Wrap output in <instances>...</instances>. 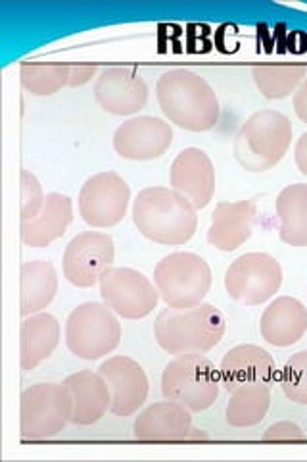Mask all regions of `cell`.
<instances>
[{"mask_svg": "<svg viewBox=\"0 0 307 462\" xmlns=\"http://www.w3.org/2000/svg\"><path fill=\"white\" fill-rule=\"evenodd\" d=\"M98 106L113 116L139 114L149 103V85L137 68L110 66L98 74L95 83Z\"/></svg>", "mask_w": 307, "mask_h": 462, "instance_id": "14", "label": "cell"}, {"mask_svg": "<svg viewBox=\"0 0 307 462\" xmlns=\"http://www.w3.org/2000/svg\"><path fill=\"white\" fill-rule=\"evenodd\" d=\"M102 302L123 320H142L159 302L156 285L142 272L127 266H112L100 278Z\"/></svg>", "mask_w": 307, "mask_h": 462, "instance_id": "10", "label": "cell"}, {"mask_svg": "<svg viewBox=\"0 0 307 462\" xmlns=\"http://www.w3.org/2000/svg\"><path fill=\"white\" fill-rule=\"evenodd\" d=\"M98 372L104 375L112 392L110 412L115 416H131L149 399L150 382L144 368L131 356H112L100 365Z\"/></svg>", "mask_w": 307, "mask_h": 462, "instance_id": "15", "label": "cell"}, {"mask_svg": "<svg viewBox=\"0 0 307 462\" xmlns=\"http://www.w3.org/2000/svg\"><path fill=\"white\" fill-rule=\"evenodd\" d=\"M71 66L68 64H22V87L35 97H50L60 93L69 83Z\"/></svg>", "mask_w": 307, "mask_h": 462, "instance_id": "28", "label": "cell"}, {"mask_svg": "<svg viewBox=\"0 0 307 462\" xmlns=\"http://www.w3.org/2000/svg\"><path fill=\"white\" fill-rule=\"evenodd\" d=\"M252 78L261 97L281 100L298 91L307 71L300 64H261L254 68Z\"/></svg>", "mask_w": 307, "mask_h": 462, "instance_id": "27", "label": "cell"}, {"mask_svg": "<svg viewBox=\"0 0 307 462\" xmlns=\"http://www.w3.org/2000/svg\"><path fill=\"white\" fill-rule=\"evenodd\" d=\"M64 383L73 397L71 424L93 426L106 416L112 407V392L100 372L81 370L68 375Z\"/></svg>", "mask_w": 307, "mask_h": 462, "instance_id": "20", "label": "cell"}, {"mask_svg": "<svg viewBox=\"0 0 307 462\" xmlns=\"http://www.w3.org/2000/svg\"><path fill=\"white\" fill-rule=\"evenodd\" d=\"M263 441H305V431L296 422H275L263 433Z\"/></svg>", "mask_w": 307, "mask_h": 462, "instance_id": "31", "label": "cell"}, {"mask_svg": "<svg viewBox=\"0 0 307 462\" xmlns=\"http://www.w3.org/2000/svg\"><path fill=\"white\" fill-rule=\"evenodd\" d=\"M173 143V127L156 116H135L113 134V149L125 161L149 162L162 158Z\"/></svg>", "mask_w": 307, "mask_h": 462, "instance_id": "13", "label": "cell"}, {"mask_svg": "<svg viewBox=\"0 0 307 462\" xmlns=\"http://www.w3.org/2000/svg\"><path fill=\"white\" fill-rule=\"evenodd\" d=\"M171 189L193 202L196 210L206 208L215 195V168L202 149L181 151L169 170Z\"/></svg>", "mask_w": 307, "mask_h": 462, "instance_id": "16", "label": "cell"}, {"mask_svg": "<svg viewBox=\"0 0 307 462\" xmlns=\"http://www.w3.org/2000/svg\"><path fill=\"white\" fill-rule=\"evenodd\" d=\"M294 127L279 110H259L248 118L232 143L237 162L250 173L273 170L286 156Z\"/></svg>", "mask_w": 307, "mask_h": 462, "instance_id": "4", "label": "cell"}, {"mask_svg": "<svg viewBox=\"0 0 307 462\" xmlns=\"http://www.w3.org/2000/svg\"><path fill=\"white\" fill-rule=\"evenodd\" d=\"M131 216L142 237L166 247H181L198 229V210L171 187H146L133 200Z\"/></svg>", "mask_w": 307, "mask_h": 462, "instance_id": "2", "label": "cell"}, {"mask_svg": "<svg viewBox=\"0 0 307 462\" xmlns=\"http://www.w3.org/2000/svg\"><path fill=\"white\" fill-rule=\"evenodd\" d=\"M210 439V436L203 430H196V428H193L190 430V433H188V438H186V441H208Z\"/></svg>", "mask_w": 307, "mask_h": 462, "instance_id": "35", "label": "cell"}, {"mask_svg": "<svg viewBox=\"0 0 307 462\" xmlns=\"http://www.w3.org/2000/svg\"><path fill=\"white\" fill-rule=\"evenodd\" d=\"M213 283L210 264L196 253L177 251L154 268V285L167 307L190 309L203 302Z\"/></svg>", "mask_w": 307, "mask_h": 462, "instance_id": "6", "label": "cell"}, {"mask_svg": "<svg viewBox=\"0 0 307 462\" xmlns=\"http://www.w3.org/2000/svg\"><path fill=\"white\" fill-rule=\"evenodd\" d=\"M283 266L267 253H246L225 272L227 295L248 307L271 300L283 285Z\"/></svg>", "mask_w": 307, "mask_h": 462, "instance_id": "9", "label": "cell"}, {"mask_svg": "<svg viewBox=\"0 0 307 462\" xmlns=\"http://www.w3.org/2000/svg\"><path fill=\"white\" fill-rule=\"evenodd\" d=\"M71 222L73 200L62 193H49L37 218L20 226V237L27 247L45 249L56 239L64 237Z\"/></svg>", "mask_w": 307, "mask_h": 462, "instance_id": "23", "label": "cell"}, {"mask_svg": "<svg viewBox=\"0 0 307 462\" xmlns=\"http://www.w3.org/2000/svg\"><path fill=\"white\" fill-rule=\"evenodd\" d=\"M115 245L110 234L83 231L76 236L64 251V278L79 289H89L100 283L102 273L113 266Z\"/></svg>", "mask_w": 307, "mask_h": 462, "instance_id": "12", "label": "cell"}, {"mask_svg": "<svg viewBox=\"0 0 307 462\" xmlns=\"http://www.w3.org/2000/svg\"><path fill=\"white\" fill-rule=\"evenodd\" d=\"M279 237L290 247H307V183L286 185L275 202Z\"/></svg>", "mask_w": 307, "mask_h": 462, "instance_id": "25", "label": "cell"}, {"mask_svg": "<svg viewBox=\"0 0 307 462\" xmlns=\"http://www.w3.org/2000/svg\"><path fill=\"white\" fill-rule=\"evenodd\" d=\"M281 387L286 399L307 407V349L286 360L281 374Z\"/></svg>", "mask_w": 307, "mask_h": 462, "instance_id": "29", "label": "cell"}, {"mask_svg": "<svg viewBox=\"0 0 307 462\" xmlns=\"http://www.w3.org/2000/svg\"><path fill=\"white\" fill-rule=\"evenodd\" d=\"M58 293V272L49 260H29L20 270V314H39Z\"/></svg>", "mask_w": 307, "mask_h": 462, "instance_id": "24", "label": "cell"}, {"mask_svg": "<svg viewBox=\"0 0 307 462\" xmlns=\"http://www.w3.org/2000/svg\"><path fill=\"white\" fill-rule=\"evenodd\" d=\"M225 316L210 302L190 309H164L154 322L156 343L169 355H206L221 343Z\"/></svg>", "mask_w": 307, "mask_h": 462, "instance_id": "3", "label": "cell"}, {"mask_svg": "<svg viewBox=\"0 0 307 462\" xmlns=\"http://www.w3.org/2000/svg\"><path fill=\"white\" fill-rule=\"evenodd\" d=\"M221 392V374L208 356L188 353L169 360L162 374L164 399L181 402L190 412L208 411Z\"/></svg>", "mask_w": 307, "mask_h": 462, "instance_id": "5", "label": "cell"}, {"mask_svg": "<svg viewBox=\"0 0 307 462\" xmlns=\"http://www.w3.org/2000/svg\"><path fill=\"white\" fill-rule=\"evenodd\" d=\"M219 374H221V385L229 393L252 383L271 387L276 380V363L273 355L263 346L244 343L232 346L223 356Z\"/></svg>", "mask_w": 307, "mask_h": 462, "instance_id": "17", "label": "cell"}, {"mask_svg": "<svg viewBox=\"0 0 307 462\" xmlns=\"http://www.w3.org/2000/svg\"><path fill=\"white\" fill-rule=\"evenodd\" d=\"M190 430L193 412L169 399L146 407L133 424L139 441H186Z\"/></svg>", "mask_w": 307, "mask_h": 462, "instance_id": "19", "label": "cell"}, {"mask_svg": "<svg viewBox=\"0 0 307 462\" xmlns=\"http://www.w3.org/2000/svg\"><path fill=\"white\" fill-rule=\"evenodd\" d=\"M271 407V387L263 383L242 385L230 392L225 420L232 428H252L266 420Z\"/></svg>", "mask_w": 307, "mask_h": 462, "instance_id": "26", "label": "cell"}, {"mask_svg": "<svg viewBox=\"0 0 307 462\" xmlns=\"http://www.w3.org/2000/svg\"><path fill=\"white\" fill-rule=\"evenodd\" d=\"M256 202L254 200H223L212 214L208 243L221 253L240 249L254 236Z\"/></svg>", "mask_w": 307, "mask_h": 462, "instance_id": "18", "label": "cell"}, {"mask_svg": "<svg viewBox=\"0 0 307 462\" xmlns=\"http://www.w3.org/2000/svg\"><path fill=\"white\" fill-rule=\"evenodd\" d=\"M158 105L169 124L185 132H210L221 118V106L213 87L186 68H175L156 83Z\"/></svg>", "mask_w": 307, "mask_h": 462, "instance_id": "1", "label": "cell"}, {"mask_svg": "<svg viewBox=\"0 0 307 462\" xmlns=\"http://www.w3.org/2000/svg\"><path fill=\"white\" fill-rule=\"evenodd\" d=\"M131 187L118 171H98L85 181L77 207L83 222L91 227L118 226L129 210Z\"/></svg>", "mask_w": 307, "mask_h": 462, "instance_id": "11", "label": "cell"}, {"mask_svg": "<svg viewBox=\"0 0 307 462\" xmlns=\"http://www.w3.org/2000/svg\"><path fill=\"white\" fill-rule=\"evenodd\" d=\"M73 416V397L62 383H35L20 401V431L23 441L52 439L66 430Z\"/></svg>", "mask_w": 307, "mask_h": 462, "instance_id": "8", "label": "cell"}, {"mask_svg": "<svg viewBox=\"0 0 307 462\" xmlns=\"http://www.w3.org/2000/svg\"><path fill=\"white\" fill-rule=\"evenodd\" d=\"M122 324L106 302H83L73 309L66 322V345L83 360H100L122 343Z\"/></svg>", "mask_w": 307, "mask_h": 462, "instance_id": "7", "label": "cell"}, {"mask_svg": "<svg viewBox=\"0 0 307 462\" xmlns=\"http://www.w3.org/2000/svg\"><path fill=\"white\" fill-rule=\"evenodd\" d=\"M307 331V309L294 297H276L263 310L259 334L263 341L284 349L296 345Z\"/></svg>", "mask_w": 307, "mask_h": 462, "instance_id": "21", "label": "cell"}, {"mask_svg": "<svg viewBox=\"0 0 307 462\" xmlns=\"http://www.w3.org/2000/svg\"><path fill=\"white\" fill-rule=\"evenodd\" d=\"M98 66L96 64H73L69 71V83L68 87H83L93 78H98Z\"/></svg>", "mask_w": 307, "mask_h": 462, "instance_id": "32", "label": "cell"}, {"mask_svg": "<svg viewBox=\"0 0 307 462\" xmlns=\"http://www.w3.org/2000/svg\"><path fill=\"white\" fill-rule=\"evenodd\" d=\"M60 322L49 312L32 314L20 326V365L23 372L35 370L41 363L52 356L60 345Z\"/></svg>", "mask_w": 307, "mask_h": 462, "instance_id": "22", "label": "cell"}, {"mask_svg": "<svg viewBox=\"0 0 307 462\" xmlns=\"http://www.w3.org/2000/svg\"><path fill=\"white\" fill-rule=\"evenodd\" d=\"M45 191L35 173L22 168L20 171V222H32L45 207Z\"/></svg>", "mask_w": 307, "mask_h": 462, "instance_id": "30", "label": "cell"}, {"mask_svg": "<svg viewBox=\"0 0 307 462\" xmlns=\"http://www.w3.org/2000/svg\"><path fill=\"white\" fill-rule=\"evenodd\" d=\"M294 161H296V166H298L302 176L307 178V132H303V134L300 135V139L296 141Z\"/></svg>", "mask_w": 307, "mask_h": 462, "instance_id": "34", "label": "cell"}, {"mask_svg": "<svg viewBox=\"0 0 307 462\" xmlns=\"http://www.w3.org/2000/svg\"><path fill=\"white\" fill-rule=\"evenodd\" d=\"M292 105H294V112L298 118L307 124V78L298 87V91L292 97Z\"/></svg>", "mask_w": 307, "mask_h": 462, "instance_id": "33", "label": "cell"}]
</instances>
